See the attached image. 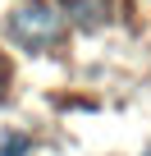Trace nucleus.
Masks as SVG:
<instances>
[{"instance_id": "obj_1", "label": "nucleus", "mask_w": 151, "mask_h": 156, "mask_svg": "<svg viewBox=\"0 0 151 156\" xmlns=\"http://www.w3.org/2000/svg\"><path fill=\"white\" fill-rule=\"evenodd\" d=\"M60 32H64V14H55L50 5H41V0H32V5H19V9L9 14V37H14L19 46H28V51L50 46Z\"/></svg>"}, {"instance_id": "obj_2", "label": "nucleus", "mask_w": 151, "mask_h": 156, "mask_svg": "<svg viewBox=\"0 0 151 156\" xmlns=\"http://www.w3.org/2000/svg\"><path fill=\"white\" fill-rule=\"evenodd\" d=\"M28 138L23 133H5V138H0V156H28Z\"/></svg>"}, {"instance_id": "obj_3", "label": "nucleus", "mask_w": 151, "mask_h": 156, "mask_svg": "<svg viewBox=\"0 0 151 156\" xmlns=\"http://www.w3.org/2000/svg\"><path fill=\"white\" fill-rule=\"evenodd\" d=\"M69 9H73L78 23H96V5H87V0H78V5H69Z\"/></svg>"}]
</instances>
